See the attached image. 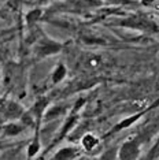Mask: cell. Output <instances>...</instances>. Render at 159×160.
Returning <instances> with one entry per match:
<instances>
[{"label": "cell", "mask_w": 159, "mask_h": 160, "mask_svg": "<svg viewBox=\"0 0 159 160\" xmlns=\"http://www.w3.org/2000/svg\"><path fill=\"white\" fill-rule=\"evenodd\" d=\"M143 114H144V112H139V114H136V115L128 116L126 119H122V121L119 122L118 125H115V127H114L113 130H111V133H117V132H121V130H124V129H128V127H131V126L133 125V123H136L140 118H141Z\"/></svg>", "instance_id": "obj_8"}, {"label": "cell", "mask_w": 159, "mask_h": 160, "mask_svg": "<svg viewBox=\"0 0 159 160\" xmlns=\"http://www.w3.org/2000/svg\"><path fill=\"white\" fill-rule=\"evenodd\" d=\"M106 56L97 52H86L80 56L78 59V68L84 72H96L100 71L106 66Z\"/></svg>", "instance_id": "obj_1"}, {"label": "cell", "mask_w": 159, "mask_h": 160, "mask_svg": "<svg viewBox=\"0 0 159 160\" xmlns=\"http://www.w3.org/2000/svg\"><path fill=\"white\" fill-rule=\"evenodd\" d=\"M67 75V68L63 63H59L56 66V68L52 71V75H51V79H52V83H59L62 82Z\"/></svg>", "instance_id": "obj_10"}, {"label": "cell", "mask_w": 159, "mask_h": 160, "mask_svg": "<svg viewBox=\"0 0 159 160\" xmlns=\"http://www.w3.org/2000/svg\"><path fill=\"white\" fill-rule=\"evenodd\" d=\"M38 151H40V141H38V137H36V140L28 148V156L29 158H33V156L37 155Z\"/></svg>", "instance_id": "obj_13"}, {"label": "cell", "mask_w": 159, "mask_h": 160, "mask_svg": "<svg viewBox=\"0 0 159 160\" xmlns=\"http://www.w3.org/2000/svg\"><path fill=\"white\" fill-rule=\"evenodd\" d=\"M26 129V125L22 122H10L7 123V125L3 126V132H4L6 136H10V137H14V136H18V134H21L23 132V130Z\"/></svg>", "instance_id": "obj_7"}, {"label": "cell", "mask_w": 159, "mask_h": 160, "mask_svg": "<svg viewBox=\"0 0 159 160\" xmlns=\"http://www.w3.org/2000/svg\"><path fill=\"white\" fill-rule=\"evenodd\" d=\"M111 3H115V4H129L132 3V0H108Z\"/></svg>", "instance_id": "obj_15"}, {"label": "cell", "mask_w": 159, "mask_h": 160, "mask_svg": "<svg viewBox=\"0 0 159 160\" xmlns=\"http://www.w3.org/2000/svg\"><path fill=\"white\" fill-rule=\"evenodd\" d=\"M66 112V107L64 105H55V107H51L45 111L44 114V121H52V119L59 118L60 115H63Z\"/></svg>", "instance_id": "obj_9"}, {"label": "cell", "mask_w": 159, "mask_h": 160, "mask_svg": "<svg viewBox=\"0 0 159 160\" xmlns=\"http://www.w3.org/2000/svg\"><path fill=\"white\" fill-rule=\"evenodd\" d=\"M121 26L131 28V29L140 30V32H152L156 29V26L152 23V21L147 19V18H141V17L126 18V19H124L121 22Z\"/></svg>", "instance_id": "obj_4"}, {"label": "cell", "mask_w": 159, "mask_h": 160, "mask_svg": "<svg viewBox=\"0 0 159 160\" xmlns=\"http://www.w3.org/2000/svg\"><path fill=\"white\" fill-rule=\"evenodd\" d=\"M99 144H100V140L92 133H86L81 138V147L86 152H92L95 148L99 147Z\"/></svg>", "instance_id": "obj_6"}, {"label": "cell", "mask_w": 159, "mask_h": 160, "mask_svg": "<svg viewBox=\"0 0 159 160\" xmlns=\"http://www.w3.org/2000/svg\"><path fill=\"white\" fill-rule=\"evenodd\" d=\"M62 44L51 38H41L34 47V55L37 58H48L60 52Z\"/></svg>", "instance_id": "obj_3"}, {"label": "cell", "mask_w": 159, "mask_h": 160, "mask_svg": "<svg viewBox=\"0 0 159 160\" xmlns=\"http://www.w3.org/2000/svg\"><path fill=\"white\" fill-rule=\"evenodd\" d=\"M146 160H159V137L156 138V141L154 142L151 149L148 151Z\"/></svg>", "instance_id": "obj_11"}, {"label": "cell", "mask_w": 159, "mask_h": 160, "mask_svg": "<svg viewBox=\"0 0 159 160\" xmlns=\"http://www.w3.org/2000/svg\"><path fill=\"white\" fill-rule=\"evenodd\" d=\"M115 151H107L106 153H104L102 158H100V160H115Z\"/></svg>", "instance_id": "obj_14"}, {"label": "cell", "mask_w": 159, "mask_h": 160, "mask_svg": "<svg viewBox=\"0 0 159 160\" xmlns=\"http://www.w3.org/2000/svg\"><path fill=\"white\" fill-rule=\"evenodd\" d=\"M141 138L137 137L133 140L125 141L124 144L119 147L117 152L118 160H137L140 155V147H141Z\"/></svg>", "instance_id": "obj_2"}, {"label": "cell", "mask_w": 159, "mask_h": 160, "mask_svg": "<svg viewBox=\"0 0 159 160\" xmlns=\"http://www.w3.org/2000/svg\"><path fill=\"white\" fill-rule=\"evenodd\" d=\"M80 155V149L75 147L60 148L54 156V160H74Z\"/></svg>", "instance_id": "obj_5"}, {"label": "cell", "mask_w": 159, "mask_h": 160, "mask_svg": "<svg viewBox=\"0 0 159 160\" xmlns=\"http://www.w3.org/2000/svg\"><path fill=\"white\" fill-rule=\"evenodd\" d=\"M41 14H43V12H41V10H38V8L29 11V12H28V15H26V22H28L29 25L37 22V21L40 19V17H41Z\"/></svg>", "instance_id": "obj_12"}]
</instances>
